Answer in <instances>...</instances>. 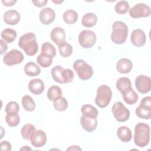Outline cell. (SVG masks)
Instances as JSON below:
<instances>
[{
  "instance_id": "cell-1",
  "label": "cell",
  "mask_w": 151,
  "mask_h": 151,
  "mask_svg": "<svg viewBox=\"0 0 151 151\" xmlns=\"http://www.w3.org/2000/svg\"><path fill=\"white\" fill-rule=\"evenodd\" d=\"M18 45L28 56L35 55L38 50L36 36L33 32H28L20 37Z\"/></svg>"
},
{
  "instance_id": "cell-2",
  "label": "cell",
  "mask_w": 151,
  "mask_h": 151,
  "mask_svg": "<svg viewBox=\"0 0 151 151\" xmlns=\"http://www.w3.org/2000/svg\"><path fill=\"white\" fill-rule=\"evenodd\" d=\"M150 127L144 123H137L134 127V142L139 147L146 146L150 141Z\"/></svg>"
},
{
  "instance_id": "cell-3",
  "label": "cell",
  "mask_w": 151,
  "mask_h": 151,
  "mask_svg": "<svg viewBox=\"0 0 151 151\" xmlns=\"http://www.w3.org/2000/svg\"><path fill=\"white\" fill-rule=\"evenodd\" d=\"M127 35L128 27L124 22L116 21L113 24L111 40L113 43L118 45L124 43Z\"/></svg>"
},
{
  "instance_id": "cell-4",
  "label": "cell",
  "mask_w": 151,
  "mask_h": 151,
  "mask_svg": "<svg viewBox=\"0 0 151 151\" xmlns=\"http://www.w3.org/2000/svg\"><path fill=\"white\" fill-rule=\"evenodd\" d=\"M111 97L112 91L110 87L107 85H101L97 90L95 103L100 108H105L109 104Z\"/></svg>"
},
{
  "instance_id": "cell-5",
  "label": "cell",
  "mask_w": 151,
  "mask_h": 151,
  "mask_svg": "<svg viewBox=\"0 0 151 151\" xmlns=\"http://www.w3.org/2000/svg\"><path fill=\"white\" fill-rule=\"evenodd\" d=\"M73 67L79 78L81 80H87L90 79L93 74L92 67L83 60L78 59L76 60L73 63Z\"/></svg>"
},
{
  "instance_id": "cell-6",
  "label": "cell",
  "mask_w": 151,
  "mask_h": 151,
  "mask_svg": "<svg viewBox=\"0 0 151 151\" xmlns=\"http://www.w3.org/2000/svg\"><path fill=\"white\" fill-rule=\"evenodd\" d=\"M111 112L116 120L119 122H124L130 117L129 110L121 101H117L113 104Z\"/></svg>"
},
{
  "instance_id": "cell-7",
  "label": "cell",
  "mask_w": 151,
  "mask_h": 151,
  "mask_svg": "<svg viewBox=\"0 0 151 151\" xmlns=\"http://www.w3.org/2000/svg\"><path fill=\"white\" fill-rule=\"evenodd\" d=\"M136 114L139 118L149 120L151 118V97L146 96L140 101L136 109Z\"/></svg>"
},
{
  "instance_id": "cell-8",
  "label": "cell",
  "mask_w": 151,
  "mask_h": 151,
  "mask_svg": "<svg viewBox=\"0 0 151 151\" xmlns=\"http://www.w3.org/2000/svg\"><path fill=\"white\" fill-rule=\"evenodd\" d=\"M78 41L79 44L84 48H90L94 45L96 42V35L94 32L84 29L78 35Z\"/></svg>"
},
{
  "instance_id": "cell-9",
  "label": "cell",
  "mask_w": 151,
  "mask_h": 151,
  "mask_svg": "<svg viewBox=\"0 0 151 151\" xmlns=\"http://www.w3.org/2000/svg\"><path fill=\"white\" fill-rule=\"evenodd\" d=\"M129 15L133 18L148 17L150 15V8L143 3H138L129 9Z\"/></svg>"
},
{
  "instance_id": "cell-10",
  "label": "cell",
  "mask_w": 151,
  "mask_h": 151,
  "mask_svg": "<svg viewBox=\"0 0 151 151\" xmlns=\"http://www.w3.org/2000/svg\"><path fill=\"white\" fill-rule=\"evenodd\" d=\"M24 57L21 51L12 49L6 54L3 57V62L5 64L12 66L16 64H21L24 60Z\"/></svg>"
},
{
  "instance_id": "cell-11",
  "label": "cell",
  "mask_w": 151,
  "mask_h": 151,
  "mask_svg": "<svg viewBox=\"0 0 151 151\" xmlns=\"http://www.w3.org/2000/svg\"><path fill=\"white\" fill-rule=\"evenodd\" d=\"M134 84L137 90L142 94L147 93L150 90L151 79L147 76H138L135 79Z\"/></svg>"
},
{
  "instance_id": "cell-12",
  "label": "cell",
  "mask_w": 151,
  "mask_h": 151,
  "mask_svg": "<svg viewBox=\"0 0 151 151\" xmlns=\"http://www.w3.org/2000/svg\"><path fill=\"white\" fill-rule=\"evenodd\" d=\"M31 143L35 147H42L47 142V135L42 130H36L30 139Z\"/></svg>"
},
{
  "instance_id": "cell-13",
  "label": "cell",
  "mask_w": 151,
  "mask_h": 151,
  "mask_svg": "<svg viewBox=\"0 0 151 151\" xmlns=\"http://www.w3.org/2000/svg\"><path fill=\"white\" fill-rule=\"evenodd\" d=\"M130 40L132 44L137 47H140L145 45L146 37L145 32L140 29H134L131 33Z\"/></svg>"
},
{
  "instance_id": "cell-14",
  "label": "cell",
  "mask_w": 151,
  "mask_h": 151,
  "mask_svg": "<svg viewBox=\"0 0 151 151\" xmlns=\"http://www.w3.org/2000/svg\"><path fill=\"white\" fill-rule=\"evenodd\" d=\"M55 18V11L51 8H43L40 12L39 19L40 22L44 25H49L52 23Z\"/></svg>"
},
{
  "instance_id": "cell-15",
  "label": "cell",
  "mask_w": 151,
  "mask_h": 151,
  "mask_svg": "<svg viewBox=\"0 0 151 151\" xmlns=\"http://www.w3.org/2000/svg\"><path fill=\"white\" fill-rule=\"evenodd\" d=\"M51 40L58 46L65 42V33L61 27L54 28L50 33Z\"/></svg>"
},
{
  "instance_id": "cell-16",
  "label": "cell",
  "mask_w": 151,
  "mask_h": 151,
  "mask_svg": "<svg viewBox=\"0 0 151 151\" xmlns=\"http://www.w3.org/2000/svg\"><path fill=\"white\" fill-rule=\"evenodd\" d=\"M44 83L40 78H34L28 83V89L31 93L35 95H40L44 90Z\"/></svg>"
},
{
  "instance_id": "cell-17",
  "label": "cell",
  "mask_w": 151,
  "mask_h": 151,
  "mask_svg": "<svg viewBox=\"0 0 151 151\" xmlns=\"http://www.w3.org/2000/svg\"><path fill=\"white\" fill-rule=\"evenodd\" d=\"M20 19L19 13L14 9L6 11L4 14V20L8 25H15L19 22Z\"/></svg>"
},
{
  "instance_id": "cell-18",
  "label": "cell",
  "mask_w": 151,
  "mask_h": 151,
  "mask_svg": "<svg viewBox=\"0 0 151 151\" xmlns=\"http://www.w3.org/2000/svg\"><path fill=\"white\" fill-rule=\"evenodd\" d=\"M80 123L84 130L88 132H92L96 129L97 126V120L96 118H89L81 116Z\"/></svg>"
},
{
  "instance_id": "cell-19",
  "label": "cell",
  "mask_w": 151,
  "mask_h": 151,
  "mask_svg": "<svg viewBox=\"0 0 151 151\" xmlns=\"http://www.w3.org/2000/svg\"><path fill=\"white\" fill-rule=\"evenodd\" d=\"M133 67L132 61L127 58L120 59L116 63L117 71L122 74H127L131 71Z\"/></svg>"
},
{
  "instance_id": "cell-20",
  "label": "cell",
  "mask_w": 151,
  "mask_h": 151,
  "mask_svg": "<svg viewBox=\"0 0 151 151\" xmlns=\"http://www.w3.org/2000/svg\"><path fill=\"white\" fill-rule=\"evenodd\" d=\"M117 136L122 142L124 143L129 142L132 139V133L131 130L125 126L119 127L117 130Z\"/></svg>"
},
{
  "instance_id": "cell-21",
  "label": "cell",
  "mask_w": 151,
  "mask_h": 151,
  "mask_svg": "<svg viewBox=\"0 0 151 151\" xmlns=\"http://www.w3.org/2000/svg\"><path fill=\"white\" fill-rule=\"evenodd\" d=\"M24 72L29 77H35L40 74L41 68L36 63L34 62H28L25 65Z\"/></svg>"
},
{
  "instance_id": "cell-22",
  "label": "cell",
  "mask_w": 151,
  "mask_h": 151,
  "mask_svg": "<svg viewBox=\"0 0 151 151\" xmlns=\"http://www.w3.org/2000/svg\"><path fill=\"white\" fill-rule=\"evenodd\" d=\"M122 94L124 102L127 104H134L138 100V95L132 88L123 92Z\"/></svg>"
},
{
  "instance_id": "cell-23",
  "label": "cell",
  "mask_w": 151,
  "mask_h": 151,
  "mask_svg": "<svg viewBox=\"0 0 151 151\" xmlns=\"http://www.w3.org/2000/svg\"><path fill=\"white\" fill-rule=\"evenodd\" d=\"M97 17L92 12H88L84 14L81 19V24L86 27H93L97 24Z\"/></svg>"
},
{
  "instance_id": "cell-24",
  "label": "cell",
  "mask_w": 151,
  "mask_h": 151,
  "mask_svg": "<svg viewBox=\"0 0 151 151\" xmlns=\"http://www.w3.org/2000/svg\"><path fill=\"white\" fill-rule=\"evenodd\" d=\"M116 86L117 89L122 93L132 88L130 80L125 77L119 78L116 81Z\"/></svg>"
},
{
  "instance_id": "cell-25",
  "label": "cell",
  "mask_w": 151,
  "mask_h": 151,
  "mask_svg": "<svg viewBox=\"0 0 151 151\" xmlns=\"http://www.w3.org/2000/svg\"><path fill=\"white\" fill-rule=\"evenodd\" d=\"M81 111L83 116L89 118H97L99 111L96 107L91 104H84L81 106Z\"/></svg>"
},
{
  "instance_id": "cell-26",
  "label": "cell",
  "mask_w": 151,
  "mask_h": 151,
  "mask_svg": "<svg viewBox=\"0 0 151 151\" xmlns=\"http://www.w3.org/2000/svg\"><path fill=\"white\" fill-rule=\"evenodd\" d=\"M17 32L11 28H5L1 33L2 39L7 43H12L17 37Z\"/></svg>"
},
{
  "instance_id": "cell-27",
  "label": "cell",
  "mask_w": 151,
  "mask_h": 151,
  "mask_svg": "<svg viewBox=\"0 0 151 151\" xmlns=\"http://www.w3.org/2000/svg\"><path fill=\"white\" fill-rule=\"evenodd\" d=\"M64 21L67 24H73L78 19V14L73 9H68L65 11L63 15Z\"/></svg>"
},
{
  "instance_id": "cell-28",
  "label": "cell",
  "mask_w": 151,
  "mask_h": 151,
  "mask_svg": "<svg viewBox=\"0 0 151 151\" xmlns=\"http://www.w3.org/2000/svg\"><path fill=\"white\" fill-rule=\"evenodd\" d=\"M47 95L49 100L54 101L61 97L62 90L59 86L53 85L48 88Z\"/></svg>"
},
{
  "instance_id": "cell-29",
  "label": "cell",
  "mask_w": 151,
  "mask_h": 151,
  "mask_svg": "<svg viewBox=\"0 0 151 151\" xmlns=\"http://www.w3.org/2000/svg\"><path fill=\"white\" fill-rule=\"evenodd\" d=\"M5 121L9 126L15 127L18 126L20 122V117L18 113H6L5 116Z\"/></svg>"
},
{
  "instance_id": "cell-30",
  "label": "cell",
  "mask_w": 151,
  "mask_h": 151,
  "mask_svg": "<svg viewBox=\"0 0 151 151\" xmlns=\"http://www.w3.org/2000/svg\"><path fill=\"white\" fill-rule=\"evenodd\" d=\"M22 105L24 109L28 111H33L35 109V103L33 99L28 95H25L22 97Z\"/></svg>"
},
{
  "instance_id": "cell-31",
  "label": "cell",
  "mask_w": 151,
  "mask_h": 151,
  "mask_svg": "<svg viewBox=\"0 0 151 151\" xmlns=\"http://www.w3.org/2000/svg\"><path fill=\"white\" fill-rule=\"evenodd\" d=\"M36 130L35 127L30 123L24 125L21 130V134L22 138L25 140H30L31 136Z\"/></svg>"
},
{
  "instance_id": "cell-32",
  "label": "cell",
  "mask_w": 151,
  "mask_h": 151,
  "mask_svg": "<svg viewBox=\"0 0 151 151\" xmlns=\"http://www.w3.org/2000/svg\"><path fill=\"white\" fill-rule=\"evenodd\" d=\"M41 53L54 58L56 55V50L52 44L49 42H45L41 45Z\"/></svg>"
},
{
  "instance_id": "cell-33",
  "label": "cell",
  "mask_w": 151,
  "mask_h": 151,
  "mask_svg": "<svg viewBox=\"0 0 151 151\" xmlns=\"http://www.w3.org/2000/svg\"><path fill=\"white\" fill-rule=\"evenodd\" d=\"M52 58V57L49 55L40 53L37 58V62L42 67L47 68L52 64L53 61Z\"/></svg>"
},
{
  "instance_id": "cell-34",
  "label": "cell",
  "mask_w": 151,
  "mask_h": 151,
  "mask_svg": "<svg viewBox=\"0 0 151 151\" xmlns=\"http://www.w3.org/2000/svg\"><path fill=\"white\" fill-rule=\"evenodd\" d=\"M58 50L61 57L67 58L73 53V47L65 41L58 46Z\"/></svg>"
},
{
  "instance_id": "cell-35",
  "label": "cell",
  "mask_w": 151,
  "mask_h": 151,
  "mask_svg": "<svg viewBox=\"0 0 151 151\" xmlns=\"http://www.w3.org/2000/svg\"><path fill=\"white\" fill-rule=\"evenodd\" d=\"M64 70L63 67L60 65H56L54 67L51 71V74L53 80L60 84H63L62 78V72Z\"/></svg>"
},
{
  "instance_id": "cell-36",
  "label": "cell",
  "mask_w": 151,
  "mask_h": 151,
  "mask_svg": "<svg viewBox=\"0 0 151 151\" xmlns=\"http://www.w3.org/2000/svg\"><path fill=\"white\" fill-rule=\"evenodd\" d=\"M68 101L64 97H60L58 99L54 101L53 106L54 109L60 111H65L68 107Z\"/></svg>"
},
{
  "instance_id": "cell-37",
  "label": "cell",
  "mask_w": 151,
  "mask_h": 151,
  "mask_svg": "<svg viewBox=\"0 0 151 151\" xmlns=\"http://www.w3.org/2000/svg\"><path fill=\"white\" fill-rule=\"evenodd\" d=\"M129 9V4L126 1H120L117 2L114 6V10L119 14H124Z\"/></svg>"
},
{
  "instance_id": "cell-38",
  "label": "cell",
  "mask_w": 151,
  "mask_h": 151,
  "mask_svg": "<svg viewBox=\"0 0 151 151\" xmlns=\"http://www.w3.org/2000/svg\"><path fill=\"white\" fill-rule=\"evenodd\" d=\"M74 72L70 68L64 69L62 72V78L63 84L70 83L74 80Z\"/></svg>"
},
{
  "instance_id": "cell-39",
  "label": "cell",
  "mask_w": 151,
  "mask_h": 151,
  "mask_svg": "<svg viewBox=\"0 0 151 151\" xmlns=\"http://www.w3.org/2000/svg\"><path fill=\"white\" fill-rule=\"evenodd\" d=\"M5 111L6 113H10V112H14V113H18L19 111V106L18 104L14 101H9L7 103Z\"/></svg>"
},
{
  "instance_id": "cell-40",
  "label": "cell",
  "mask_w": 151,
  "mask_h": 151,
  "mask_svg": "<svg viewBox=\"0 0 151 151\" xmlns=\"http://www.w3.org/2000/svg\"><path fill=\"white\" fill-rule=\"evenodd\" d=\"M11 148H12L11 144L6 140L2 141L0 143V149L2 150L10 151L11 150Z\"/></svg>"
},
{
  "instance_id": "cell-41",
  "label": "cell",
  "mask_w": 151,
  "mask_h": 151,
  "mask_svg": "<svg viewBox=\"0 0 151 151\" xmlns=\"http://www.w3.org/2000/svg\"><path fill=\"white\" fill-rule=\"evenodd\" d=\"M32 2L34 6L38 8H41L46 5L48 3V0H32Z\"/></svg>"
},
{
  "instance_id": "cell-42",
  "label": "cell",
  "mask_w": 151,
  "mask_h": 151,
  "mask_svg": "<svg viewBox=\"0 0 151 151\" xmlns=\"http://www.w3.org/2000/svg\"><path fill=\"white\" fill-rule=\"evenodd\" d=\"M0 44H1V55L4 54L8 49V45L5 41H4L3 40H0Z\"/></svg>"
},
{
  "instance_id": "cell-43",
  "label": "cell",
  "mask_w": 151,
  "mask_h": 151,
  "mask_svg": "<svg viewBox=\"0 0 151 151\" xmlns=\"http://www.w3.org/2000/svg\"><path fill=\"white\" fill-rule=\"evenodd\" d=\"M17 2L16 0H11V1H2V3L5 6H11L14 5Z\"/></svg>"
},
{
  "instance_id": "cell-44",
  "label": "cell",
  "mask_w": 151,
  "mask_h": 151,
  "mask_svg": "<svg viewBox=\"0 0 151 151\" xmlns=\"http://www.w3.org/2000/svg\"><path fill=\"white\" fill-rule=\"evenodd\" d=\"M67 150H81V149L78 146L73 145V146H71L70 147L67 148Z\"/></svg>"
},
{
  "instance_id": "cell-45",
  "label": "cell",
  "mask_w": 151,
  "mask_h": 151,
  "mask_svg": "<svg viewBox=\"0 0 151 151\" xmlns=\"http://www.w3.org/2000/svg\"><path fill=\"white\" fill-rule=\"evenodd\" d=\"M31 150V149L30 147H28L27 146H24V147H21L20 149V150Z\"/></svg>"
},
{
  "instance_id": "cell-46",
  "label": "cell",
  "mask_w": 151,
  "mask_h": 151,
  "mask_svg": "<svg viewBox=\"0 0 151 151\" xmlns=\"http://www.w3.org/2000/svg\"><path fill=\"white\" fill-rule=\"evenodd\" d=\"M52 2L55 4H61L62 2H63L64 1H52Z\"/></svg>"
}]
</instances>
